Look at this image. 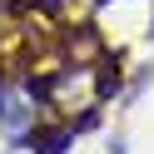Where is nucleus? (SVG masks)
I'll return each mask as SVG.
<instances>
[{
	"label": "nucleus",
	"instance_id": "obj_1",
	"mask_svg": "<svg viewBox=\"0 0 154 154\" xmlns=\"http://www.w3.org/2000/svg\"><path fill=\"white\" fill-rule=\"evenodd\" d=\"M30 144L40 154H65V144H70V129H50V134H30Z\"/></svg>",
	"mask_w": 154,
	"mask_h": 154
}]
</instances>
